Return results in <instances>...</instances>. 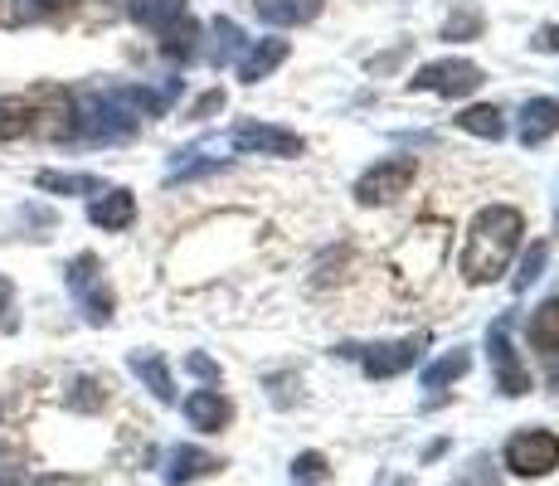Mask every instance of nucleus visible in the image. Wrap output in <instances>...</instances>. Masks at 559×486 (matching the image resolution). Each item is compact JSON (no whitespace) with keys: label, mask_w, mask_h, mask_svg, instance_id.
I'll return each mask as SVG.
<instances>
[{"label":"nucleus","mask_w":559,"mask_h":486,"mask_svg":"<svg viewBox=\"0 0 559 486\" xmlns=\"http://www.w3.org/2000/svg\"><path fill=\"white\" fill-rule=\"evenodd\" d=\"M521 234H525V214L521 210H511V204H491V210H481L477 220H472L467 248H462V263H457L462 277H467L472 287L497 283V277L507 273Z\"/></svg>","instance_id":"1"},{"label":"nucleus","mask_w":559,"mask_h":486,"mask_svg":"<svg viewBox=\"0 0 559 486\" xmlns=\"http://www.w3.org/2000/svg\"><path fill=\"white\" fill-rule=\"evenodd\" d=\"M132 20L152 29L160 39V54H170V59H186L200 39V25L190 20L186 0H132Z\"/></svg>","instance_id":"2"},{"label":"nucleus","mask_w":559,"mask_h":486,"mask_svg":"<svg viewBox=\"0 0 559 486\" xmlns=\"http://www.w3.org/2000/svg\"><path fill=\"white\" fill-rule=\"evenodd\" d=\"M63 283H69L73 301H79V311H83V321H88V327H107V321H112L117 297H112V287H107V277H103L98 253H79V258H73V263L63 268Z\"/></svg>","instance_id":"3"},{"label":"nucleus","mask_w":559,"mask_h":486,"mask_svg":"<svg viewBox=\"0 0 559 486\" xmlns=\"http://www.w3.org/2000/svg\"><path fill=\"white\" fill-rule=\"evenodd\" d=\"M501 462H507L515 477H550L559 467V438L550 428H521V434H511Z\"/></svg>","instance_id":"4"},{"label":"nucleus","mask_w":559,"mask_h":486,"mask_svg":"<svg viewBox=\"0 0 559 486\" xmlns=\"http://www.w3.org/2000/svg\"><path fill=\"white\" fill-rule=\"evenodd\" d=\"M414 93H443V97H467L481 88V69L467 59H443V63H424V69L408 79Z\"/></svg>","instance_id":"5"},{"label":"nucleus","mask_w":559,"mask_h":486,"mask_svg":"<svg viewBox=\"0 0 559 486\" xmlns=\"http://www.w3.org/2000/svg\"><path fill=\"white\" fill-rule=\"evenodd\" d=\"M229 146L234 151H258V156H283V161H293V156L307 151L302 137L287 132V127H273V122H239L229 132Z\"/></svg>","instance_id":"6"},{"label":"nucleus","mask_w":559,"mask_h":486,"mask_svg":"<svg viewBox=\"0 0 559 486\" xmlns=\"http://www.w3.org/2000/svg\"><path fill=\"white\" fill-rule=\"evenodd\" d=\"M424 360V336H404V341H380L370 351H360V365L370 380H394V375L414 370Z\"/></svg>","instance_id":"7"},{"label":"nucleus","mask_w":559,"mask_h":486,"mask_svg":"<svg viewBox=\"0 0 559 486\" xmlns=\"http://www.w3.org/2000/svg\"><path fill=\"white\" fill-rule=\"evenodd\" d=\"M408 186H414V161L394 156V161H380L374 170H365L360 186H356V200L360 204H384V200H400Z\"/></svg>","instance_id":"8"},{"label":"nucleus","mask_w":559,"mask_h":486,"mask_svg":"<svg viewBox=\"0 0 559 486\" xmlns=\"http://www.w3.org/2000/svg\"><path fill=\"white\" fill-rule=\"evenodd\" d=\"M487 345H491V370H497V389H501V394H507V399L531 394V370H525L521 355H515V345L507 336V321H501V327H491Z\"/></svg>","instance_id":"9"},{"label":"nucleus","mask_w":559,"mask_h":486,"mask_svg":"<svg viewBox=\"0 0 559 486\" xmlns=\"http://www.w3.org/2000/svg\"><path fill=\"white\" fill-rule=\"evenodd\" d=\"M214 472H224V458L195 448V442H176L166 452V486H190V482L214 477Z\"/></svg>","instance_id":"10"},{"label":"nucleus","mask_w":559,"mask_h":486,"mask_svg":"<svg viewBox=\"0 0 559 486\" xmlns=\"http://www.w3.org/2000/svg\"><path fill=\"white\" fill-rule=\"evenodd\" d=\"M186 418H190V428H200V434H224V428L234 424V404L210 384V389H195V394L186 399Z\"/></svg>","instance_id":"11"},{"label":"nucleus","mask_w":559,"mask_h":486,"mask_svg":"<svg viewBox=\"0 0 559 486\" xmlns=\"http://www.w3.org/2000/svg\"><path fill=\"white\" fill-rule=\"evenodd\" d=\"M127 365H132V375L152 389L160 404H176V380H170L166 355H160V351H132V360H127Z\"/></svg>","instance_id":"12"},{"label":"nucleus","mask_w":559,"mask_h":486,"mask_svg":"<svg viewBox=\"0 0 559 486\" xmlns=\"http://www.w3.org/2000/svg\"><path fill=\"white\" fill-rule=\"evenodd\" d=\"M88 220L98 229H127L136 220V200L132 190H98V200L88 204Z\"/></svg>","instance_id":"13"},{"label":"nucleus","mask_w":559,"mask_h":486,"mask_svg":"<svg viewBox=\"0 0 559 486\" xmlns=\"http://www.w3.org/2000/svg\"><path fill=\"white\" fill-rule=\"evenodd\" d=\"M559 132V103L555 97H531L521 107V142L525 146H540L545 137Z\"/></svg>","instance_id":"14"},{"label":"nucleus","mask_w":559,"mask_h":486,"mask_svg":"<svg viewBox=\"0 0 559 486\" xmlns=\"http://www.w3.org/2000/svg\"><path fill=\"white\" fill-rule=\"evenodd\" d=\"M107 399H112V384H107L103 375H73L69 389H63V404H69L73 414H103Z\"/></svg>","instance_id":"15"},{"label":"nucleus","mask_w":559,"mask_h":486,"mask_svg":"<svg viewBox=\"0 0 559 486\" xmlns=\"http://www.w3.org/2000/svg\"><path fill=\"white\" fill-rule=\"evenodd\" d=\"M39 122V103L29 97H0V142H15V137H29Z\"/></svg>","instance_id":"16"},{"label":"nucleus","mask_w":559,"mask_h":486,"mask_svg":"<svg viewBox=\"0 0 559 486\" xmlns=\"http://www.w3.org/2000/svg\"><path fill=\"white\" fill-rule=\"evenodd\" d=\"M253 10L267 25H307L321 15V0H253Z\"/></svg>","instance_id":"17"},{"label":"nucleus","mask_w":559,"mask_h":486,"mask_svg":"<svg viewBox=\"0 0 559 486\" xmlns=\"http://www.w3.org/2000/svg\"><path fill=\"white\" fill-rule=\"evenodd\" d=\"M283 59H287V39H258V45L239 59V79H243V83L267 79V73H273Z\"/></svg>","instance_id":"18"},{"label":"nucleus","mask_w":559,"mask_h":486,"mask_svg":"<svg viewBox=\"0 0 559 486\" xmlns=\"http://www.w3.org/2000/svg\"><path fill=\"white\" fill-rule=\"evenodd\" d=\"M525 336H531L535 351L559 355V297H550V301H540V307H535V317H531V327H525Z\"/></svg>","instance_id":"19"},{"label":"nucleus","mask_w":559,"mask_h":486,"mask_svg":"<svg viewBox=\"0 0 559 486\" xmlns=\"http://www.w3.org/2000/svg\"><path fill=\"white\" fill-rule=\"evenodd\" d=\"M467 365H472L467 351H448L443 360H433L424 370V389H433V394H438V389H448L453 380H462V375H467Z\"/></svg>","instance_id":"20"},{"label":"nucleus","mask_w":559,"mask_h":486,"mask_svg":"<svg viewBox=\"0 0 559 486\" xmlns=\"http://www.w3.org/2000/svg\"><path fill=\"white\" fill-rule=\"evenodd\" d=\"M35 186L49 190V194H98L103 180L98 176H63V170H39Z\"/></svg>","instance_id":"21"},{"label":"nucleus","mask_w":559,"mask_h":486,"mask_svg":"<svg viewBox=\"0 0 559 486\" xmlns=\"http://www.w3.org/2000/svg\"><path fill=\"white\" fill-rule=\"evenodd\" d=\"M457 127L472 137H487V142H501V137H507V122H501L497 107H467V112L457 117Z\"/></svg>","instance_id":"22"},{"label":"nucleus","mask_w":559,"mask_h":486,"mask_svg":"<svg viewBox=\"0 0 559 486\" xmlns=\"http://www.w3.org/2000/svg\"><path fill=\"white\" fill-rule=\"evenodd\" d=\"M29 482V452L20 442H0V486H25Z\"/></svg>","instance_id":"23"},{"label":"nucleus","mask_w":559,"mask_h":486,"mask_svg":"<svg viewBox=\"0 0 559 486\" xmlns=\"http://www.w3.org/2000/svg\"><path fill=\"white\" fill-rule=\"evenodd\" d=\"M214 39H219V45H214V63H229L234 54L243 49V35L234 20H214Z\"/></svg>","instance_id":"24"},{"label":"nucleus","mask_w":559,"mask_h":486,"mask_svg":"<svg viewBox=\"0 0 559 486\" xmlns=\"http://www.w3.org/2000/svg\"><path fill=\"white\" fill-rule=\"evenodd\" d=\"M326 472H331L326 452H297V458H293V477L297 482H321Z\"/></svg>","instance_id":"25"},{"label":"nucleus","mask_w":559,"mask_h":486,"mask_svg":"<svg viewBox=\"0 0 559 486\" xmlns=\"http://www.w3.org/2000/svg\"><path fill=\"white\" fill-rule=\"evenodd\" d=\"M481 35V15H477V10H457V15L453 20H448V39H477Z\"/></svg>","instance_id":"26"},{"label":"nucleus","mask_w":559,"mask_h":486,"mask_svg":"<svg viewBox=\"0 0 559 486\" xmlns=\"http://www.w3.org/2000/svg\"><path fill=\"white\" fill-rule=\"evenodd\" d=\"M186 370H190V375H195V380H204V384H214V389H219V365H214V360H210V355L190 351V355H186Z\"/></svg>","instance_id":"27"},{"label":"nucleus","mask_w":559,"mask_h":486,"mask_svg":"<svg viewBox=\"0 0 559 486\" xmlns=\"http://www.w3.org/2000/svg\"><path fill=\"white\" fill-rule=\"evenodd\" d=\"M540 268H545V244H535L531 253H525V263H521V277H515V287H531L535 277H540Z\"/></svg>","instance_id":"28"},{"label":"nucleus","mask_w":559,"mask_h":486,"mask_svg":"<svg viewBox=\"0 0 559 486\" xmlns=\"http://www.w3.org/2000/svg\"><path fill=\"white\" fill-rule=\"evenodd\" d=\"M487 467H491L487 458H472V472L457 477V486H497V472H487Z\"/></svg>","instance_id":"29"},{"label":"nucleus","mask_w":559,"mask_h":486,"mask_svg":"<svg viewBox=\"0 0 559 486\" xmlns=\"http://www.w3.org/2000/svg\"><path fill=\"white\" fill-rule=\"evenodd\" d=\"M0 321H5V331H15V287L5 273H0Z\"/></svg>","instance_id":"30"},{"label":"nucleus","mask_w":559,"mask_h":486,"mask_svg":"<svg viewBox=\"0 0 559 486\" xmlns=\"http://www.w3.org/2000/svg\"><path fill=\"white\" fill-rule=\"evenodd\" d=\"M63 5H69V0H20V15L35 20V15H53V10H63Z\"/></svg>","instance_id":"31"},{"label":"nucleus","mask_w":559,"mask_h":486,"mask_svg":"<svg viewBox=\"0 0 559 486\" xmlns=\"http://www.w3.org/2000/svg\"><path fill=\"white\" fill-rule=\"evenodd\" d=\"M214 107H224V93H204L200 103H195V117H210Z\"/></svg>","instance_id":"32"},{"label":"nucleus","mask_w":559,"mask_h":486,"mask_svg":"<svg viewBox=\"0 0 559 486\" xmlns=\"http://www.w3.org/2000/svg\"><path fill=\"white\" fill-rule=\"evenodd\" d=\"M540 49H550V54H559V25H550V29H540V39H535Z\"/></svg>","instance_id":"33"},{"label":"nucleus","mask_w":559,"mask_h":486,"mask_svg":"<svg viewBox=\"0 0 559 486\" xmlns=\"http://www.w3.org/2000/svg\"><path fill=\"white\" fill-rule=\"evenodd\" d=\"M550 384H555V399H559V370H555V380H550Z\"/></svg>","instance_id":"34"}]
</instances>
